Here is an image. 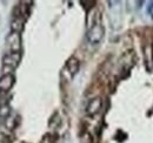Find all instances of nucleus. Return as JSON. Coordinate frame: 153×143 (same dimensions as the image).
Returning <instances> with one entry per match:
<instances>
[{
    "mask_svg": "<svg viewBox=\"0 0 153 143\" xmlns=\"http://www.w3.org/2000/svg\"><path fill=\"white\" fill-rule=\"evenodd\" d=\"M104 34H105V31H104L102 25L97 22L87 31L86 38H87V40H88V42L91 45H98L102 40Z\"/></svg>",
    "mask_w": 153,
    "mask_h": 143,
    "instance_id": "nucleus-1",
    "label": "nucleus"
},
{
    "mask_svg": "<svg viewBox=\"0 0 153 143\" xmlns=\"http://www.w3.org/2000/svg\"><path fill=\"white\" fill-rule=\"evenodd\" d=\"M7 46L10 53H21V35L17 32H11L7 36Z\"/></svg>",
    "mask_w": 153,
    "mask_h": 143,
    "instance_id": "nucleus-2",
    "label": "nucleus"
},
{
    "mask_svg": "<svg viewBox=\"0 0 153 143\" xmlns=\"http://www.w3.org/2000/svg\"><path fill=\"white\" fill-rule=\"evenodd\" d=\"M14 81H16V77H14L13 74H11V73L4 74V75L0 77V90L4 91V93L11 90V88H12L13 85H14Z\"/></svg>",
    "mask_w": 153,
    "mask_h": 143,
    "instance_id": "nucleus-3",
    "label": "nucleus"
},
{
    "mask_svg": "<svg viewBox=\"0 0 153 143\" xmlns=\"http://www.w3.org/2000/svg\"><path fill=\"white\" fill-rule=\"evenodd\" d=\"M20 57H21V53H7L2 59V63L6 67L14 68L19 65Z\"/></svg>",
    "mask_w": 153,
    "mask_h": 143,
    "instance_id": "nucleus-4",
    "label": "nucleus"
},
{
    "mask_svg": "<svg viewBox=\"0 0 153 143\" xmlns=\"http://www.w3.org/2000/svg\"><path fill=\"white\" fill-rule=\"evenodd\" d=\"M101 106H102L101 99H100V97H94V99H92V100L88 102V105H87V107H86V113H87L90 116H94V115H97V114L100 111Z\"/></svg>",
    "mask_w": 153,
    "mask_h": 143,
    "instance_id": "nucleus-5",
    "label": "nucleus"
},
{
    "mask_svg": "<svg viewBox=\"0 0 153 143\" xmlns=\"http://www.w3.org/2000/svg\"><path fill=\"white\" fill-rule=\"evenodd\" d=\"M66 68H67V71L70 72L71 75H76V73L79 72V68H80V62H79V60H78L76 57H74V56L70 57V59L67 60V62H66Z\"/></svg>",
    "mask_w": 153,
    "mask_h": 143,
    "instance_id": "nucleus-6",
    "label": "nucleus"
},
{
    "mask_svg": "<svg viewBox=\"0 0 153 143\" xmlns=\"http://www.w3.org/2000/svg\"><path fill=\"white\" fill-rule=\"evenodd\" d=\"M11 114V107L7 103H1L0 105V119L5 120L10 116Z\"/></svg>",
    "mask_w": 153,
    "mask_h": 143,
    "instance_id": "nucleus-7",
    "label": "nucleus"
}]
</instances>
